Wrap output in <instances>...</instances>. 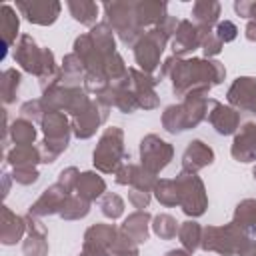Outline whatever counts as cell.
<instances>
[{
  "mask_svg": "<svg viewBox=\"0 0 256 256\" xmlns=\"http://www.w3.org/2000/svg\"><path fill=\"white\" fill-rule=\"evenodd\" d=\"M162 128L168 134H182L186 130L180 104H170V106L164 108V112H162Z\"/></svg>",
  "mask_w": 256,
  "mask_h": 256,
  "instance_id": "39",
  "label": "cell"
},
{
  "mask_svg": "<svg viewBox=\"0 0 256 256\" xmlns=\"http://www.w3.org/2000/svg\"><path fill=\"white\" fill-rule=\"evenodd\" d=\"M110 114V106H106L104 102H100L98 98H94L90 102V106L76 118H72V134L80 140H88L96 134V130L108 120Z\"/></svg>",
  "mask_w": 256,
  "mask_h": 256,
  "instance_id": "11",
  "label": "cell"
},
{
  "mask_svg": "<svg viewBox=\"0 0 256 256\" xmlns=\"http://www.w3.org/2000/svg\"><path fill=\"white\" fill-rule=\"evenodd\" d=\"M80 174H82V172H80L76 166H68V168H64V170L58 174V180H56V182L72 194V192H76V184H78Z\"/></svg>",
  "mask_w": 256,
  "mask_h": 256,
  "instance_id": "45",
  "label": "cell"
},
{
  "mask_svg": "<svg viewBox=\"0 0 256 256\" xmlns=\"http://www.w3.org/2000/svg\"><path fill=\"white\" fill-rule=\"evenodd\" d=\"M202 52H204V58H214V56H218L220 52H222V48H224V44L218 40V36L214 34V30L212 32H204V36H202Z\"/></svg>",
  "mask_w": 256,
  "mask_h": 256,
  "instance_id": "44",
  "label": "cell"
},
{
  "mask_svg": "<svg viewBox=\"0 0 256 256\" xmlns=\"http://www.w3.org/2000/svg\"><path fill=\"white\" fill-rule=\"evenodd\" d=\"M154 198L166 206V208H172V206H178L180 204V196H178V186H176V180H170V178H160L152 190Z\"/></svg>",
  "mask_w": 256,
  "mask_h": 256,
  "instance_id": "36",
  "label": "cell"
},
{
  "mask_svg": "<svg viewBox=\"0 0 256 256\" xmlns=\"http://www.w3.org/2000/svg\"><path fill=\"white\" fill-rule=\"evenodd\" d=\"M66 6H68V10H70V16L76 20V22H80V24H84V26H96L98 22V10H100V6L96 4V2H90V0H68L66 2Z\"/></svg>",
  "mask_w": 256,
  "mask_h": 256,
  "instance_id": "31",
  "label": "cell"
},
{
  "mask_svg": "<svg viewBox=\"0 0 256 256\" xmlns=\"http://www.w3.org/2000/svg\"><path fill=\"white\" fill-rule=\"evenodd\" d=\"M252 176H254V180H256V164H254V168H252Z\"/></svg>",
  "mask_w": 256,
  "mask_h": 256,
  "instance_id": "56",
  "label": "cell"
},
{
  "mask_svg": "<svg viewBox=\"0 0 256 256\" xmlns=\"http://www.w3.org/2000/svg\"><path fill=\"white\" fill-rule=\"evenodd\" d=\"M14 62L28 74H34L38 80L52 78L60 68L56 66L54 52L50 48H42L30 34H22L14 44Z\"/></svg>",
  "mask_w": 256,
  "mask_h": 256,
  "instance_id": "3",
  "label": "cell"
},
{
  "mask_svg": "<svg viewBox=\"0 0 256 256\" xmlns=\"http://www.w3.org/2000/svg\"><path fill=\"white\" fill-rule=\"evenodd\" d=\"M150 226H152V216L148 210H136L132 214H128L120 226V230H124L130 238H134L138 244H144L150 236Z\"/></svg>",
  "mask_w": 256,
  "mask_h": 256,
  "instance_id": "26",
  "label": "cell"
},
{
  "mask_svg": "<svg viewBox=\"0 0 256 256\" xmlns=\"http://www.w3.org/2000/svg\"><path fill=\"white\" fill-rule=\"evenodd\" d=\"M78 256H110L108 252H104V254H100V252H88V250H82Z\"/></svg>",
  "mask_w": 256,
  "mask_h": 256,
  "instance_id": "55",
  "label": "cell"
},
{
  "mask_svg": "<svg viewBox=\"0 0 256 256\" xmlns=\"http://www.w3.org/2000/svg\"><path fill=\"white\" fill-rule=\"evenodd\" d=\"M174 158V146L166 140H162L158 134H146L140 140V164L152 172L160 174Z\"/></svg>",
  "mask_w": 256,
  "mask_h": 256,
  "instance_id": "10",
  "label": "cell"
},
{
  "mask_svg": "<svg viewBox=\"0 0 256 256\" xmlns=\"http://www.w3.org/2000/svg\"><path fill=\"white\" fill-rule=\"evenodd\" d=\"M88 36L92 38V42H94V46L102 52V54H106V56H110V54H114V52H118L116 50V38H114V30L106 24V22H98L96 26H92L90 28V32H88Z\"/></svg>",
  "mask_w": 256,
  "mask_h": 256,
  "instance_id": "33",
  "label": "cell"
},
{
  "mask_svg": "<svg viewBox=\"0 0 256 256\" xmlns=\"http://www.w3.org/2000/svg\"><path fill=\"white\" fill-rule=\"evenodd\" d=\"M220 10L222 6L214 0H198L192 6V22L202 30V32H212L216 24L220 22Z\"/></svg>",
  "mask_w": 256,
  "mask_h": 256,
  "instance_id": "25",
  "label": "cell"
},
{
  "mask_svg": "<svg viewBox=\"0 0 256 256\" xmlns=\"http://www.w3.org/2000/svg\"><path fill=\"white\" fill-rule=\"evenodd\" d=\"M232 222L236 226H240L242 230H246L254 238L256 236V200L254 198H246V200L238 202V206L234 208Z\"/></svg>",
  "mask_w": 256,
  "mask_h": 256,
  "instance_id": "30",
  "label": "cell"
},
{
  "mask_svg": "<svg viewBox=\"0 0 256 256\" xmlns=\"http://www.w3.org/2000/svg\"><path fill=\"white\" fill-rule=\"evenodd\" d=\"M156 182H158L156 174L148 172L142 164H136V166H134V176H132V182H130L132 188L144 190V192H152L154 186H156Z\"/></svg>",
  "mask_w": 256,
  "mask_h": 256,
  "instance_id": "42",
  "label": "cell"
},
{
  "mask_svg": "<svg viewBox=\"0 0 256 256\" xmlns=\"http://www.w3.org/2000/svg\"><path fill=\"white\" fill-rule=\"evenodd\" d=\"M20 80H22V74H20L16 68H6V70L2 72V76H0V98H2L4 106L16 102V94H18V88H20Z\"/></svg>",
  "mask_w": 256,
  "mask_h": 256,
  "instance_id": "34",
  "label": "cell"
},
{
  "mask_svg": "<svg viewBox=\"0 0 256 256\" xmlns=\"http://www.w3.org/2000/svg\"><path fill=\"white\" fill-rule=\"evenodd\" d=\"M178 228H180V222H178L174 216H170V214H156V216L152 218V232H154L158 238H162V240H172V238H176Z\"/></svg>",
  "mask_w": 256,
  "mask_h": 256,
  "instance_id": "38",
  "label": "cell"
},
{
  "mask_svg": "<svg viewBox=\"0 0 256 256\" xmlns=\"http://www.w3.org/2000/svg\"><path fill=\"white\" fill-rule=\"evenodd\" d=\"M214 162V150L202 142V140H192L188 142L184 154H182V170L188 172H198Z\"/></svg>",
  "mask_w": 256,
  "mask_h": 256,
  "instance_id": "22",
  "label": "cell"
},
{
  "mask_svg": "<svg viewBox=\"0 0 256 256\" xmlns=\"http://www.w3.org/2000/svg\"><path fill=\"white\" fill-rule=\"evenodd\" d=\"M140 250H138V242L134 238H130L124 230L118 228V234H116V240L110 248V256H138Z\"/></svg>",
  "mask_w": 256,
  "mask_h": 256,
  "instance_id": "40",
  "label": "cell"
},
{
  "mask_svg": "<svg viewBox=\"0 0 256 256\" xmlns=\"http://www.w3.org/2000/svg\"><path fill=\"white\" fill-rule=\"evenodd\" d=\"M40 128L44 132V142L40 146L42 164H52L70 144L72 122L68 120V114L58 110H48L40 122Z\"/></svg>",
  "mask_w": 256,
  "mask_h": 256,
  "instance_id": "5",
  "label": "cell"
},
{
  "mask_svg": "<svg viewBox=\"0 0 256 256\" xmlns=\"http://www.w3.org/2000/svg\"><path fill=\"white\" fill-rule=\"evenodd\" d=\"M210 104H212V98L206 92H190L184 96V100L180 102V108H182L186 130L196 128L200 122L208 118Z\"/></svg>",
  "mask_w": 256,
  "mask_h": 256,
  "instance_id": "20",
  "label": "cell"
},
{
  "mask_svg": "<svg viewBox=\"0 0 256 256\" xmlns=\"http://www.w3.org/2000/svg\"><path fill=\"white\" fill-rule=\"evenodd\" d=\"M244 36H246V40L256 42V20H248V24L244 28Z\"/></svg>",
  "mask_w": 256,
  "mask_h": 256,
  "instance_id": "51",
  "label": "cell"
},
{
  "mask_svg": "<svg viewBox=\"0 0 256 256\" xmlns=\"http://www.w3.org/2000/svg\"><path fill=\"white\" fill-rule=\"evenodd\" d=\"M134 10H136V16H138V22L140 26L146 30L154 28V26H160L170 14H168V6L166 2H152V0H138L134 2Z\"/></svg>",
  "mask_w": 256,
  "mask_h": 256,
  "instance_id": "24",
  "label": "cell"
},
{
  "mask_svg": "<svg viewBox=\"0 0 256 256\" xmlns=\"http://www.w3.org/2000/svg\"><path fill=\"white\" fill-rule=\"evenodd\" d=\"M214 34L218 36V40H220L222 44H226V42L236 40V36H238V28H236L234 22H230V20H222V22L216 24Z\"/></svg>",
  "mask_w": 256,
  "mask_h": 256,
  "instance_id": "46",
  "label": "cell"
},
{
  "mask_svg": "<svg viewBox=\"0 0 256 256\" xmlns=\"http://www.w3.org/2000/svg\"><path fill=\"white\" fill-rule=\"evenodd\" d=\"M90 204L88 200L80 198L78 194H70L66 198V204L60 212V218L62 220H80V218H86L88 212H90Z\"/></svg>",
  "mask_w": 256,
  "mask_h": 256,
  "instance_id": "37",
  "label": "cell"
},
{
  "mask_svg": "<svg viewBox=\"0 0 256 256\" xmlns=\"http://www.w3.org/2000/svg\"><path fill=\"white\" fill-rule=\"evenodd\" d=\"M102 10L106 16V24L114 30V34L120 38V42L124 46H134L138 42V38L146 32L138 22L132 0H128V2H120V0L104 2Z\"/></svg>",
  "mask_w": 256,
  "mask_h": 256,
  "instance_id": "6",
  "label": "cell"
},
{
  "mask_svg": "<svg viewBox=\"0 0 256 256\" xmlns=\"http://www.w3.org/2000/svg\"><path fill=\"white\" fill-rule=\"evenodd\" d=\"M6 162L12 168H36L42 164V152L38 146H12L6 152Z\"/></svg>",
  "mask_w": 256,
  "mask_h": 256,
  "instance_id": "29",
  "label": "cell"
},
{
  "mask_svg": "<svg viewBox=\"0 0 256 256\" xmlns=\"http://www.w3.org/2000/svg\"><path fill=\"white\" fill-rule=\"evenodd\" d=\"M134 166H136V164H132V162H124V164L114 172L116 184H120V186H130L132 176H134Z\"/></svg>",
  "mask_w": 256,
  "mask_h": 256,
  "instance_id": "50",
  "label": "cell"
},
{
  "mask_svg": "<svg viewBox=\"0 0 256 256\" xmlns=\"http://www.w3.org/2000/svg\"><path fill=\"white\" fill-rule=\"evenodd\" d=\"M26 232L28 236L22 240V252L24 256H48V230L40 222V218L26 214Z\"/></svg>",
  "mask_w": 256,
  "mask_h": 256,
  "instance_id": "18",
  "label": "cell"
},
{
  "mask_svg": "<svg viewBox=\"0 0 256 256\" xmlns=\"http://www.w3.org/2000/svg\"><path fill=\"white\" fill-rule=\"evenodd\" d=\"M150 200H152V192H144V190H136V188H130V192H128V202L138 210L148 208Z\"/></svg>",
  "mask_w": 256,
  "mask_h": 256,
  "instance_id": "48",
  "label": "cell"
},
{
  "mask_svg": "<svg viewBox=\"0 0 256 256\" xmlns=\"http://www.w3.org/2000/svg\"><path fill=\"white\" fill-rule=\"evenodd\" d=\"M234 10L240 18L246 20H256V2L254 0H236L234 2Z\"/></svg>",
  "mask_w": 256,
  "mask_h": 256,
  "instance_id": "49",
  "label": "cell"
},
{
  "mask_svg": "<svg viewBox=\"0 0 256 256\" xmlns=\"http://www.w3.org/2000/svg\"><path fill=\"white\" fill-rule=\"evenodd\" d=\"M174 180L178 186V196H180L178 206L182 208V212L192 218L202 216L208 208V194H206V186L202 178L198 176V172L180 170Z\"/></svg>",
  "mask_w": 256,
  "mask_h": 256,
  "instance_id": "9",
  "label": "cell"
},
{
  "mask_svg": "<svg viewBox=\"0 0 256 256\" xmlns=\"http://www.w3.org/2000/svg\"><path fill=\"white\" fill-rule=\"evenodd\" d=\"M156 84H158V78H154L152 74H146L138 68H130V90L134 92L138 108L154 110L160 106V96L156 94Z\"/></svg>",
  "mask_w": 256,
  "mask_h": 256,
  "instance_id": "13",
  "label": "cell"
},
{
  "mask_svg": "<svg viewBox=\"0 0 256 256\" xmlns=\"http://www.w3.org/2000/svg\"><path fill=\"white\" fill-rule=\"evenodd\" d=\"M170 76L172 92L176 96H186L190 92H210L214 86L222 84L226 78V68L214 58H178L170 56L160 66V78Z\"/></svg>",
  "mask_w": 256,
  "mask_h": 256,
  "instance_id": "1",
  "label": "cell"
},
{
  "mask_svg": "<svg viewBox=\"0 0 256 256\" xmlns=\"http://www.w3.org/2000/svg\"><path fill=\"white\" fill-rule=\"evenodd\" d=\"M76 194L88 202H94L98 198H102L106 194V182L104 178L94 172V170H86L80 174L78 184H76Z\"/></svg>",
  "mask_w": 256,
  "mask_h": 256,
  "instance_id": "27",
  "label": "cell"
},
{
  "mask_svg": "<svg viewBox=\"0 0 256 256\" xmlns=\"http://www.w3.org/2000/svg\"><path fill=\"white\" fill-rule=\"evenodd\" d=\"M206 120L212 124V128L220 136L236 134L238 128H240V112L236 108H232L230 104H222V102H218L214 98H212L210 112H208V118Z\"/></svg>",
  "mask_w": 256,
  "mask_h": 256,
  "instance_id": "17",
  "label": "cell"
},
{
  "mask_svg": "<svg viewBox=\"0 0 256 256\" xmlns=\"http://www.w3.org/2000/svg\"><path fill=\"white\" fill-rule=\"evenodd\" d=\"M8 136H10L14 146H32L36 136H38V132L34 128V122H30V120L20 116L8 126Z\"/></svg>",
  "mask_w": 256,
  "mask_h": 256,
  "instance_id": "32",
  "label": "cell"
},
{
  "mask_svg": "<svg viewBox=\"0 0 256 256\" xmlns=\"http://www.w3.org/2000/svg\"><path fill=\"white\" fill-rule=\"evenodd\" d=\"M126 158V148H124V132L118 126H110L102 132L98 138V144L92 152V164L96 172L102 174H114Z\"/></svg>",
  "mask_w": 256,
  "mask_h": 256,
  "instance_id": "7",
  "label": "cell"
},
{
  "mask_svg": "<svg viewBox=\"0 0 256 256\" xmlns=\"http://www.w3.org/2000/svg\"><path fill=\"white\" fill-rule=\"evenodd\" d=\"M26 232V218L12 212L8 206H2V220H0V242L4 246H14L24 238Z\"/></svg>",
  "mask_w": 256,
  "mask_h": 256,
  "instance_id": "23",
  "label": "cell"
},
{
  "mask_svg": "<svg viewBox=\"0 0 256 256\" xmlns=\"http://www.w3.org/2000/svg\"><path fill=\"white\" fill-rule=\"evenodd\" d=\"M44 114H46V108H44V104H42L40 98L26 100V102L20 106V116L26 118V120H30V122H42Z\"/></svg>",
  "mask_w": 256,
  "mask_h": 256,
  "instance_id": "43",
  "label": "cell"
},
{
  "mask_svg": "<svg viewBox=\"0 0 256 256\" xmlns=\"http://www.w3.org/2000/svg\"><path fill=\"white\" fill-rule=\"evenodd\" d=\"M40 100H42L46 112L48 110H58V112L70 114L72 118L80 116L92 102V98L88 96V92L84 88H80V86H62L60 82L46 88L42 92Z\"/></svg>",
  "mask_w": 256,
  "mask_h": 256,
  "instance_id": "8",
  "label": "cell"
},
{
  "mask_svg": "<svg viewBox=\"0 0 256 256\" xmlns=\"http://www.w3.org/2000/svg\"><path fill=\"white\" fill-rule=\"evenodd\" d=\"M70 196V192L66 188H62L58 182H54L52 186H48L38 198L36 202L28 208V214L36 216V218H44V216H52V214H60L66 198Z\"/></svg>",
  "mask_w": 256,
  "mask_h": 256,
  "instance_id": "16",
  "label": "cell"
},
{
  "mask_svg": "<svg viewBox=\"0 0 256 256\" xmlns=\"http://www.w3.org/2000/svg\"><path fill=\"white\" fill-rule=\"evenodd\" d=\"M164 256H192L188 250H184V248H172V250H168Z\"/></svg>",
  "mask_w": 256,
  "mask_h": 256,
  "instance_id": "53",
  "label": "cell"
},
{
  "mask_svg": "<svg viewBox=\"0 0 256 256\" xmlns=\"http://www.w3.org/2000/svg\"><path fill=\"white\" fill-rule=\"evenodd\" d=\"M230 154L236 162H256V122H246L234 134Z\"/></svg>",
  "mask_w": 256,
  "mask_h": 256,
  "instance_id": "19",
  "label": "cell"
},
{
  "mask_svg": "<svg viewBox=\"0 0 256 256\" xmlns=\"http://www.w3.org/2000/svg\"><path fill=\"white\" fill-rule=\"evenodd\" d=\"M250 240L252 236L246 230H242L234 222H228L224 226H204L200 248L206 252H216L220 256H240Z\"/></svg>",
  "mask_w": 256,
  "mask_h": 256,
  "instance_id": "4",
  "label": "cell"
},
{
  "mask_svg": "<svg viewBox=\"0 0 256 256\" xmlns=\"http://www.w3.org/2000/svg\"><path fill=\"white\" fill-rule=\"evenodd\" d=\"M16 10L36 26H50L58 20L62 4L58 0H18Z\"/></svg>",
  "mask_w": 256,
  "mask_h": 256,
  "instance_id": "12",
  "label": "cell"
},
{
  "mask_svg": "<svg viewBox=\"0 0 256 256\" xmlns=\"http://www.w3.org/2000/svg\"><path fill=\"white\" fill-rule=\"evenodd\" d=\"M226 100L238 112L256 114V78L254 76H238L230 84V88L226 92Z\"/></svg>",
  "mask_w": 256,
  "mask_h": 256,
  "instance_id": "14",
  "label": "cell"
},
{
  "mask_svg": "<svg viewBox=\"0 0 256 256\" xmlns=\"http://www.w3.org/2000/svg\"><path fill=\"white\" fill-rule=\"evenodd\" d=\"M240 256H256V238H252V240L248 242V246L242 250Z\"/></svg>",
  "mask_w": 256,
  "mask_h": 256,
  "instance_id": "52",
  "label": "cell"
},
{
  "mask_svg": "<svg viewBox=\"0 0 256 256\" xmlns=\"http://www.w3.org/2000/svg\"><path fill=\"white\" fill-rule=\"evenodd\" d=\"M178 22L174 16H168L160 26H154L150 30H146L138 42L132 46L134 48V60L140 66L142 72L146 74H154L160 66V56L168 44V40L174 36Z\"/></svg>",
  "mask_w": 256,
  "mask_h": 256,
  "instance_id": "2",
  "label": "cell"
},
{
  "mask_svg": "<svg viewBox=\"0 0 256 256\" xmlns=\"http://www.w3.org/2000/svg\"><path fill=\"white\" fill-rule=\"evenodd\" d=\"M202 36L204 32L188 18L180 20L178 22V28L172 36V42H170V48H172V56H178V58H184L186 54L194 52L196 48L202 46Z\"/></svg>",
  "mask_w": 256,
  "mask_h": 256,
  "instance_id": "15",
  "label": "cell"
},
{
  "mask_svg": "<svg viewBox=\"0 0 256 256\" xmlns=\"http://www.w3.org/2000/svg\"><path fill=\"white\" fill-rule=\"evenodd\" d=\"M8 190H10V174H4V192H2V196H8Z\"/></svg>",
  "mask_w": 256,
  "mask_h": 256,
  "instance_id": "54",
  "label": "cell"
},
{
  "mask_svg": "<svg viewBox=\"0 0 256 256\" xmlns=\"http://www.w3.org/2000/svg\"><path fill=\"white\" fill-rule=\"evenodd\" d=\"M178 240H180L184 250L194 254L200 248V242H202V226L198 222H194V220L182 222L180 228H178Z\"/></svg>",
  "mask_w": 256,
  "mask_h": 256,
  "instance_id": "35",
  "label": "cell"
},
{
  "mask_svg": "<svg viewBox=\"0 0 256 256\" xmlns=\"http://www.w3.org/2000/svg\"><path fill=\"white\" fill-rule=\"evenodd\" d=\"M100 212L110 218V220H118L124 214V200L122 196H118L116 192H106L100 200Z\"/></svg>",
  "mask_w": 256,
  "mask_h": 256,
  "instance_id": "41",
  "label": "cell"
},
{
  "mask_svg": "<svg viewBox=\"0 0 256 256\" xmlns=\"http://www.w3.org/2000/svg\"><path fill=\"white\" fill-rule=\"evenodd\" d=\"M38 178H40L38 168H14V172H12V180L22 186H30V184L38 182Z\"/></svg>",
  "mask_w": 256,
  "mask_h": 256,
  "instance_id": "47",
  "label": "cell"
},
{
  "mask_svg": "<svg viewBox=\"0 0 256 256\" xmlns=\"http://www.w3.org/2000/svg\"><path fill=\"white\" fill-rule=\"evenodd\" d=\"M18 30H20V18H18L16 8L10 4H2V8H0V34H2V46H4L2 58H4L6 48L16 44Z\"/></svg>",
  "mask_w": 256,
  "mask_h": 256,
  "instance_id": "28",
  "label": "cell"
},
{
  "mask_svg": "<svg viewBox=\"0 0 256 256\" xmlns=\"http://www.w3.org/2000/svg\"><path fill=\"white\" fill-rule=\"evenodd\" d=\"M116 234H118V228L114 224L96 222L90 228H86L84 240H82V250L100 252V254L108 252L110 254V248H112V244L116 240Z\"/></svg>",
  "mask_w": 256,
  "mask_h": 256,
  "instance_id": "21",
  "label": "cell"
}]
</instances>
